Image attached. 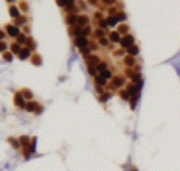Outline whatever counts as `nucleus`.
<instances>
[{"label": "nucleus", "instance_id": "nucleus-1", "mask_svg": "<svg viewBox=\"0 0 180 171\" xmlns=\"http://www.w3.org/2000/svg\"><path fill=\"white\" fill-rule=\"evenodd\" d=\"M132 42H133V37H132V36H126V37L121 41V45H123V47H132Z\"/></svg>", "mask_w": 180, "mask_h": 171}, {"label": "nucleus", "instance_id": "nucleus-2", "mask_svg": "<svg viewBox=\"0 0 180 171\" xmlns=\"http://www.w3.org/2000/svg\"><path fill=\"white\" fill-rule=\"evenodd\" d=\"M78 47H81V48H85L87 47V39L85 37H76V42H75Z\"/></svg>", "mask_w": 180, "mask_h": 171}, {"label": "nucleus", "instance_id": "nucleus-3", "mask_svg": "<svg viewBox=\"0 0 180 171\" xmlns=\"http://www.w3.org/2000/svg\"><path fill=\"white\" fill-rule=\"evenodd\" d=\"M8 33L11 34V36H19V28L14 27V25H9L8 27Z\"/></svg>", "mask_w": 180, "mask_h": 171}, {"label": "nucleus", "instance_id": "nucleus-4", "mask_svg": "<svg viewBox=\"0 0 180 171\" xmlns=\"http://www.w3.org/2000/svg\"><path fill=\"white\" fill-rule=\"evenodd\" d=\"M110 41H114V42H120V34L118 33H112L110 34Z\"/></svg>", "mask_w": 180, "mask_h": 171}, {"label": "nucleus", "instance_id": "nucleus-5", "mask_svg": "<svg viewBox=\"0 0 180 171\" xmlns=\"http://www.w3.org/2000/svg\"><path fill=\"white\" fill-rule=\"evenodd\" d=\"M78 23H79V25H85V23H87V17L85 16L78 17Z\"/></svg>", "mask_w": 180, "mask_h": 171}, {"label": "nucleus", "instance_id": "nucleus-6", "mask_svg": "<svg viewBox=\"0 0 180 171\" xmlns=\"http://www.w3.org/2000/svg\"><path fill=\"white\" fill-rule=\"evenodd\" d=\"M16 103H17V106H23V98H22V95H16Z\"/></svg>", "mask_w": 180, "mask_h": 171}, {"label": "nucleus", "instance_id": "nucleus-7", "mask_svg": "<svg viewBox=\"0 0 180 171\" xmlns=\"http://www.w3.org/2000/svg\"><path fill=\"white\" fill-rule=\"evenodd\" d=\"M9 14H11V16H17V14H19L16 6H11V8H9Z\"/></svg>", "mask_w": 180, "mask_h": 171}, {"label": "nucleus", "instance_id": "nucleus-8", "mask_svg": "<svg viewBox=\"0 0 180 171\" xmlns=\"http://www.w3.org/2000/svg\"><path fill=\"white\" fill-rule=\"evenodd\" d=\"M129 53H131L132 56H135V54L138 53V47H131V48H129Z\"/></svg>", "mask_w": 180, "mask_h": 171}, {"label": "nucleus", "instance_id": "nucleus-9", "mask_svg": "<svg viewBox=\"0 0 180 171\" xmlns=\"http://www.w3.org/2000/svg\"><path fill=\"white\" fill-rule=\"evenodd\" d=\"M116 22H118V19H116V17H110V19L107 20V23H109V25H116Z\"/></svg>", "mask_w": 180, "mask_h": 171}, {"label": "nucleus", "instance_id": "nucleus-10", "mask_svg": "<svg viewBox=\"0 0 180 171\" xmlns=\"http://www.w3.org/2000/svg\"><path fill=\"white\" fill-rule=\"evenodd\" d=\"M28 54H30V50H22L20 51V58H22V59H25Z\"/></svg>", "mask_w": 180, "mask_h": 171}, {"label": "nucleus", "instance_id": "nucleus-11", "mask_svg": "<svg viewBox=\"0 0 180 171\" xmlns=\"http://www.w3.org/2000/svg\"><path fill=\"white\" fill-rule=\"evenodd\" d=\"M75 22H78V17L76 16H68V23H75Z\"/></svg>", "mask_w": 180, "mask_h": 171}, {"label": "nucleus", "instance_id": "nucleus-12", "mask_svg": "<svg viewBox=\"0 0 180 171\" xmlns=\"http://www.w3.org/2000/svg\"><path fill=\"white\" fill-rule=\"evenodd\" d=\"M101 76H102L104 79H106V78H110V72H109V70H104V72L101 73Z\"/></svg>", "mask_w": 180, "mask_h": 171}, {"label": "nucleus", "instance_id": "nucleus-13", "mask_svg": "<svg viewBox=\"0 0 180 171\" xmlns=\"http://www.w3.org/2000/svg\"><path fill=\"white\" fill-rule=\"evenodd\" d=\"M96 83H98L99 86H101V84H106V79H104V78H102V76L99 75L98 78H96Z\"/></svg>", "mask_w": 180, "mask_h": 171}, {"label": "nucleus", "instance_id": "nucleus-14", "mask_svg": "<svg viewBox=\"0 0 180 171\" xmlns=\"http://www.w3.org/2000/svg\"><path fill=\"white\" fill-rule=\"evenodd\" d=\"M27 109H28V110H34V109H36V103H28Z\"/></svg>", "mask_w": 180, "mask_h": 171}, {"label": "nucleus", "instance_id": "nucleus-15", "mask_svg": "<svg viewBox=\"0 0 180 171\" xmlns=\"http://www.w3.org/2000/svg\"><path fill=\"white\" fill-rule=\"evenodd\" d=\"M133 81H135L137 84H138V83H141V78H140V75H135V76H133Z\"/></svg>", "mask_w": 180, "mask_h": 171}, {"label": "nucleus", "instance_id": "nucleus-16", "mask_svg": "<svg viewBox=\"0 0 180 171\" xmlns=\"http://www.w3.org/2000/svg\"><path fill=\"white\" fill-rule=\"evenodd\" d=\"M123 83H124V81H123L121 78H118V79L115 81V86H121V84H123Z\"/></svg>", "mask_w": 180, "mask_h": 171}, {"label": "nucleus", "instance_id": "nucleus-17", "mask_svg": "<svg viewBox=\"0 0 180 171\" xmlns=\"http://www.w3.org/2000/svg\"><path fill=\"white\" fill-rule=\"evenodd\" d=\"M99 27H102V28L107 27V22H106V20H99Z\"/></svg>", "mask_w": 180, "mask_h": 171}, {"label": "nucleus", "instance_id": "nucleus-18", "mask_svg": "<svg viewBox=\"0 0 180 171\" xmlns=\"http://www.w3.org/2000/svg\"><path fill=\"white\" fill-rule=\"evenodd\" d=\"M99 42H101L102 45H107V39H106V37H101V39H99Z\"/></svg>", "mask_w": 180, "mask_h": 171}, {"label": "nucleus", "instance_id": "nucleus-19", "mask_svg": "<svg viewBox=\"0 0 180 171\" xmlns=\"http://www.w3.org/2000/svg\"><path fill=\"white\" fill-rule=\"evenodd\" d=\"M89 72H90V73H92V75H95V73H96V70H95V68L92 67V66H90V67H89Z\"/></svg>", "mask_w": 180, "mask_h": 171}, {"label": "nucleus", "instance_id": "nucleus-20", "mask_svg": "<svg viewBox=\"0 0 180 171\" xmlns=\"http://www.w3.org/2000/svg\"><path fill=\"white\" fill-rule=\"evenodd\" d=\"M126 64H133V59L132 58H126Z\"/></svg>", "mask_w": 180, "mask_h": 171}, {"label": "nucleus", "instance_id": "nucleus-21", "mask_svg": "<svg viewBox=\"0 0 180 171\" xmlns=\"http://www.w3.org/2000/svg\"><path fill=\"white\" fill-rule=\"evenodd\" d=\"M116 19H118V20H124V19H126V16H124V14H118V17H116Z\"/></svg>", "mask_w": 180, "mask_h": 171}, {"label": "nucleus", "instance_id": "nucleus-22", "mask_svg": "<svg viewBox=\"0 0 180 171\" xmlns=\"http://www.w3.org/2000/svg\"><path fill=\"white\" fill-rule=\"evenodd\" d=\"M13 51H16V53H17V51H19V45L14 44V45H13Z\"/></svg>", "mask_w": 180, "mask_h": 171}, {"label": "nucleus", "instance_id": "nucleus-23", "mask_svg": "<svg viewBox=\"0 0 180 171\" xmlns=\"http://www.w3.org/2000/svg\"><path fill=\"white\" fill-rule=\"evenodd\" d=\"M25 39H27L25 36H19V41H20V42H25Z\"/></svg>", "mask_w": 180, "mask_h": 171}]
</instances>
